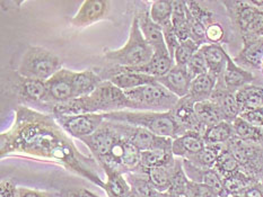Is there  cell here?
Returning a JSON list of instances; mask_svg holds the SVG:
<instances>
[{
  "label": "cell",
  "instance_id": "6da1fadb",
  "mask_svg": "<svg viewBox=\"0 0 263 197\" xmlns=\"http://www.w3.org/2000/svg\"><path fill=\"white\" fill-rule=\"evenodd\" d=\"M15 151L59 161L103 185L87 167L93 160L78 151L64 128L49 115L26 107L18 108L14 125L2 134V156Z\"/></svg>",
  "mask_w": 263,
  "mask_h": 197
},
{
  "label": "cell",
  "instance_id": "7a4b0ae2",
  "mask_svg": "<svg viewBox=\"0 0 263 197\" xmlns=\"http://www.w3.org/2000/svg\"><path fill=\"white\" fill-rule=\"evenodd\" d=\"M88 146L101 165L134 169L140 165L141 152L119 131L111 121H104L89 137L81 139Z\"/></svg>",
  "mask_w": 263,
  "mask_h": 197
},
{
  "label": "cell",
  "instance_id": "3957f363",
  "mask_svg": "<svg viewBox=\"0 0 263 197\" xmlns=\"http://www.w3.org/2000/svg\"><path fill=\"white\" fill-rule=\"evenodd\" d=\"M105 115V121L118 122L129 124V125L137 126L148 129L158 137L171 138L175 140L185 132L179 126L174 120L171 112L159 113L151 111H119L113 113H107Z\"/></svg>",
  "mask_w": 263,
  "mask_h": 197
},
{
  "label": "cell",
  "instance_id": "277c9868",
  "mask_svg": "<svg viewBox=\"0 0 263 197\" xmlns=\"http://www.w3.org/2000/svg\"><path fill=\"white\" fill-rule=\"evenodd\" d=\"M154 56V50L147 43L140 31L137 16L130 27L129 38L121 49L106 51L105 59L120 67H139L148 63Z\"/></svg>",
  "mask_w": 263,
  "mask_h": 197
},
{
  "label": "cell",
  "instance_id": "5b68a950",
  "mask_svg": "<svg viewBox=\"0 0 263 197\" xmlns=\"http://www.w3.org/2000/svg\"><path fill=\"white\" fill-rule=\"evenodd\" d=\"M62 61L49 50L30 47L24 53L17 72L26 79L47 81L62 69Z\"/></svg>",
  "mask_w": 263,
  "mask_h": 197
},
{
  "label": "cell",
  "instance_id": "8992f818",
  "mask_svg": "<svg viewBox=\"0 0 263 197\" xmlns=\"http://www.w3.org/2000/svg\"><path fill=\"white\" fill-rule=\"evenodd\" d=\"M124 93L134 103L135 111L171 112L180 99L159 82L127 90Z\"/></svg>",
  "mask_w": 263,
  "mask_h": 197
},
{
  "label": "cell",
  "instance_id": "52a82bcc",
  "mask_svg": "<svg viewBox=\"0 0 263 197\" xmlns=\"http://www.w3.org/2000/svg\"><path fill=\"white\" fill-rule=\"evenodd\" d=\"M114 125L140 152L152 150L172 151L173 139L158 137L148 129L129 125V124L113 122ZM173 152V151H172Z\"/></svg>",
  "mask_w": 263,
  "mask_h": 197
},
{
  "label": "cell",
  "instance_id": "ba28073f",
  "mask_svg": "<svg viewBox=\"0 0 263 197\" xmlns=\"http://www.w3.org/2000/svg\"><path fill=\"white\" fill-rule=\"evenodd\" d=\"M55 118L65 132L81 140L95 133L104 123L105 115L101 113V114L55 116Z\"/></svg>",
  "mask_w": 263,
  "mask_h": 197
},
{
  "label": "cell",
  "instance_id": "9c48e42d",
  "mask_svg": "<svg viewBox=\"0 0 263 197\" xmlns=\"http://www.w3.org/2000/svg\"><path fill=\"white\" fill-rule=\"evenodd\" d=\"M75 71L61 69L45 81L47 84V96L44 101L51 104H61L73 99L72 76Z\"/></svg>",
  "mask_w": 263,
  "mask_h": 197
},
{
  "label": "cell",
  "instance_id": "30bf717a",
  "mask_svg": "<svg viewBox=\"0 0 263 197\" xmlns=\"http://www.w3.org/2000/svg\"><path fill=\"white\" fill-rule=\"evenodd\" d=\"M108 72H111L110 76L107 77L108 81L116 84L118 88L122 89L123 92L157 82V79L155 77L129 70L125 67L116 65V68H113Z\"/></svg>",
  "mask_w": 263,
  "mask_h": 197
},
{
  "label": "cell",
  "instance_id": "8fae6325",
  "mask_svg": "<svg viewBox=\"0 0 263 197\" xmlns=\"http://www.w3.org/2000/svg\"><path fill=\"white\" fill-rule=\"evenodd\" d=\"M253 80V73H251L250 71L244 70L241 67H238L230 56L227 61L226 69L224 73L218 78V80H217L216 87L225 89L227 92L235 94L237 90L248 86V84H250Z\"/></svg>",
  "mask_w": 263,
  "mask_h": 197
},
{
  "label": "cell",
  "instance_id": "7c38bea8",
  "mask_svg": "<svg viewBox=\"0 0 263 197\" xmlns=\"http://www.w3.org/2000/svg\"><path fill=\"white\" fill-rule=\"evenodd\" d=\"M194 105H196L194 100L190 96H186V97L179 99L171 113H172L175 122L179 124V126L185 133L189 131H193L203 134L204 129L200 125L198 121L196 112H194Z\"/></svg>",
  "mask_w": 263,
  "mask_h": 197
},
{
  "label": "cell",
  "instance_id": "4fadbf2b",
  "mask_svg": "<svg viewBox=\"0 0 263 197\" xmlns=\"http://www.w3.org/2000/svg\"><path fill=\"white\" fill-rule=\"evenodd\" d=\"M157 82H159L174 94L176 97L183 98L190 94V87L192 82V78L189 75L185 67L174 65L166 75L157 78Z\"/></svg>",
  "mask_w": 263,
  "mask_h": 197
},
{
  "label": "cell",
  "instance_id": "5bb4252c",
  "mask_svg": "<svg viewBox=\"0 0 263 197\" xmlns=\"http://www.w3.org/2000/svg\"><path fill=\"white\" fill-rule=\"evenodd\" d=\"M137 18H138L142 35H144L147 43L153 48L154 54L170 53L166 44H165L162 27L156 24L155 21H153L151 15L144 13L137 16Z\"/></svg>",
  "mask_w": 263,
  "mask_h": 197
},
{
  "label": "cell",
  "instance_id": "9a60e30c",
  "mask_svg": "<svg viewBox=\"0 0 263 197\" xmlns=\"http://www.w3.org/2000/svg\"><path fill=\"white\" fill-rule=\"evenodd\" d=\"M107 6L108 3L103 2V0H86L82 4L77 14L72 17L71 24L83 27L100 20L103 18V16H105Z\"/></svg>",
  "mask_w": 263,
  "mask_h": 197
},
{
  "label": "cell",
  "instance_id": "2e32d148",
  "mask_svg": "<svg viewBox=\"0 0 263 197\" xmlns=\"http://www.w3.org/2000/svg\"><path fill=\"white\" fill-rule=\"evenodd\" d=\"M204 146L205 142L202 134L189 131L185 134L173 140L172 151L174 156L183 157L185 159H189V158L196 156L200 151H202Z\"/></svg>",
  "mask_w": 263,
  "mask_h": 197
},
{
  "label": "cell",
  "instance_id": "e0dca14e",
  "mask_svg": "<svg viewBox=\"0 0 263 197\" xmlns=\"http://www.w3.org/2000/svg\"><path fill=\"white\" fill-rule=\"evenodd\" d=\"M244 48L236 56L235 61L254 69H260L263 64V37L248 36L243 37Z\"/></svg>",
  "mask_w": 263,
  "mask_h": 197
},
{
  "label": "cell",
  "instance_id": "ac0fdd59",
  "mask_svg": "<svg viewBox=\"0 0 263 197\" xmlns=\"http://www.w3.org/2000/svg\"><path fill=\"white\" fill-rule=\"evenodd\" d=\"M200 50H201L205 61H207L209 73L219 78L226 69L230 55L226 53V51L220 44H204L200 48Z\"/></svg>",
  "mask_w": 263,
  "mask_h": 197
},
{
  "label": "cell",
  "instance_id": "d6986e66",
  "mask_svg": "<svg viewBox=\"0 0 263 197\" xmlns=\"http://www.w3.org/2000/svg\"><path fill=\"white\" fill-rule=\"evenodd\" d=\"M210 99L214 100L218 105L222 118L226 122L233 123L239 116V114H241V110H239L236 101L235 94L216 87Z\"/></svg>",
  "mask_w": 263,
  "mask_h": 197
},
{
  "label": "cell",
  "instance_id": "ffe728a7",
  "mask_svg": "<svg viewBox=\"0 0 263 197\" xmlns=\"http://www.w3.org/2000/svg\"><path fill=\"white\" fill-rule=\"evenodd\" d=\"M103 82V78L93 70L73 72L72 90L73 98L90 95Z\"/></svg>",
  "mask_w": 263,
  "mask_h": 197
},
{
  "label": "cell",
  "instance_id": "44dd1931",
  "mask_svg": "<svg viewBox=\"0 0 263 197\" xmlns=\"http://www.w3.org/2000/svg\"><path fill=\"white\" fill-rule=\"evenodd\" d=\"M174 65H175V62L172 59V56L170 55V53H162V54H154L153 59L144 65L134 67V68L125 67V68H128L129 70L155 77L157 79L166 75V73L172 69Z\"/></svg>",
  "mask_w": 263,
  "mask_h": 197
},
{
  "label": "cell",
  "instance_id": "7402d4cb",
  "mask_svg": "<svg viewBox=\"0 0 263 197\" xmlns=\"http://www.w3.org/2000/svg\"><path fill=\"white\" fill-rule=\"evenodd\" d=\"M172 24L180 42L187 41L190 38V10L185 2H172Z\"/></svg>",
  "mask_w": 263,
  "mask_h": 197
},
{
  "label": "cell",
  "instance_id": "603a6c76",
  "mask_svg": "<svg viewBox=\"0 0 263 197\" xmlns=\"http://www.w3.org/2000/svg\"><path fill=\"white\" fill-rule=\"evenodd\" d=\"M217 80L218 78L209 72L194 78L191 82L189 96L194 100V103L209 100L214 94Z\"/></svg>",
  "mask_w": 263,
  "mask_h": 197
},
{
  "label": "cell",
  "instance_id": "cb8c5ba5",
  "mask_svg": "<svg viewBox=\"0 0 263 197\" xmlns=\"http://www.w3.org/2000/svg\"><path fill=\"white\" fill-rule=\"evenodd\" d=\"M235 98L241 113L263 107V87L248 84L235 93ZM241 115V114H239Z\"/></svg>",
  "mask_w": 263,
  "mask_h": 197
},
{
  "label": "cell",
  "instance_id": "d4e9b609",
  "mask_svg": "<svg viewBox=\"0 0 263 197\" xmlns=\"http://www.w3.org/2000/svg\"><path fill=\"white\" fill-rule=\"evenodd\" d=\"M194 112H196L200 125L203 127L204 131L208 127L214 126L216 124L224 121L218 105L211 99L196 103V105H194Z\"/></svg>",
  "mask_w": 263,
  "mask_h": 197
},
{
  "label": "cell",
  "instance_id": "484cf974",
  "mask_svg": "<svg viewBox=\"0 0 263 197\" xmlns=\"http://www.w3.org/2000/svg\"><path fill=\"white\" fill-rule=\"evenodd\" d=\"M173 152L166 150H152L142 151L140 154V167L144 169H151L156 167H165L172 169L175 160L173 159Z\"/></svg>",
  "mask_w": 263,
  "mask_h": 197
},
{
  "label": "cell",
  "instance_id": "4316f807",
  "mask_svg": "<svg viewBox=\"0 0 263 197\" xmlns=\"http://www.w3.org/2000/svg\"><path fill=\"white\" fill-rule=\"evenodd\" d=\"M233 128H234V137L244 141V142L262 145L263 127L251 125V124L245 122L243 118L238 116L236 120L233 122Z\"/></svg>",
  "mask_w": 263,
  "mask_h": 197
},
{
  "label": "cell",
  "instance_id": "83f0119b",
  "mask_svg": "<svg viewBox=\"0 0 263 197\" xmlns=\"http://www.w3.org/2000/svg\"><path fill=\"white\" fill-rule=\"evenodd\" d=\"M254 183L258 182L254 178L249 176L247 172H244L242 169L237 172L233 173L232 176L222 179V184H224L227 197L242 195L243 191Z\"/></svg>",
  "mask_w": 263,
  "mask_h": 197
},
{
  "label": "cell",
  "instance_id": "f1b7e54d",
  "mask_svg": "<svg viewBox=\"0 0 263 197\" xmlns=\"http://www.w3.org/2000/svg\"><path fill=\"white\" fill-rule=\"evenodd\" d=\"M202 137L205 144H226L234 137L233 123L222 121L208 127Z\"/></svg>",
  "mask_w": 263,
  "mask_h": 197
},
{
  "label": "cell",
  "instance_id": "f546056e",
  "mask_svg": "<svg viewBox=\"0 0 263 197\" xmlns=\"http://www.w3.org/2000/svg\"><path fill=\"white\" fill-rule=\"evenodd\" d=\"M224 148L225 144H205L202 151H200L196 156L189 158L187 160L199 168L214 169L220 152Z\"/></svg>",
  "mask_w": 263,
  "mask_h": 197
},
{
  "label": "cell",
  "instance_id": "4dcf8cb0",
  "mask_svg": "<svg viewBox=\"0 0 263 197\" xmlns=\"http://www.w3.org/2000/svg\"><path fill=\"white\" fill-rule=\"evenodd\" d=\"M102 167L104 168L105 172L107 173V183L105 186V189L107 190L108 196L128 197L130 194V189L121 174L119 173V171L106 165H102Z\"/></svg>",
  "mask_w": 263,
  "mask_h": 197
},
{
  "label": "cell",
  "instance_id": "1f68e13d",
  "mask_svg": "<svg viewBox=\"0 0 263 197\" xmlns=\"http://www.w3.org/2000/svg\"><path fill=\"white\" fill-rule=\"evenodd\" d=\"M189 182H190V179H187L184 168H183V162L179 160L175 161L173 168L171 169V187L168 189L170 195L185 196Z\"/></svg>",
  "mask_w": 263,
  "mask_h": 197
},
{
  "label": "cell",
  "instance_id": "d6a6232c",
  "mask_svg": "<svg viewBox=\"0 0 263 197\" xmlns=\"http://www.w3.org/2000/svg\"><path fill=\"white\" fill-rule=\"evenodd\" d=\"M241 169L242 168L239 166V163L231 154V151L227 149V146L225 144V148L220 152L218 160H217L216 165L214 167V170L219 174L221 179H225L227 177L232 176L233 173L241 170Z\"/></svg>",
  "mask_w": 263,
  "mask_h": 197
},
{
  "label": "cell",
  "instance_id": "836d02e7",
  "mask_svg": "<svg viewBox=\"0 0 263 197\" xmlns=\"http://www.w3.org/2000/svg\"><path fill=\"white\" fill-rule=\"evenodd\" d=\"M20 90L23 97L32 101H44L45 96H47V84H45V81L36 80V79L23 78Z\"/></svg>",
  "mask_w": 263,
  "mask_h": 197
},
{
  "label": "cell",
  "instance_id": "e575fe53",
  "mask_svg": "<svg viewBox=\"0 0 263 197\" xmlns=\"http://www.w3.org/2000/svg\"><path fill=\"white\" fill-rule=\"evenodd\" d=\"M148 174V180L153 187L158 191L168 190L171 187V170L165 167H156L145 169Z\"/></svg>",
  "mask_w": 263,
  "mask_h": 197
},
{
  "label": "cell",
  "instance_id": "d590c367",
  "mask_svg": "<svg viewBox=\"0 0 263 197\" xmlns=\"http://www.w3.org/2000/svg\"><path fill=\"white\" fill-rule=\"evenodd\" d=\"M173 13V3L166 0H156L151 6V18L161 26L164 23L171 20Z\"/></svg>",
  "mask_w": 263,
  "mask_h": 197
},
{
  "label": "cell",
  "instance_id": "8d00e7d4",
  "mask_svg": "<svg viewBox=\"0 0 263 197\" xmlns=\"http://www.w3.org/2000/svg\"><path fill=\"white\" fill-rule=\"evenodd\" d=\"M200 48L201 47H200L199 44L193 42L190 38H189L187 41L182 42L180 44V47L175 51V54H174L175 64L180 67H186L189 61H190L192 56L198 52Z\"/></svg>",
  "mask_w": 263,
  "mask_h": 197
},
{
  "label": "cell",
  "instance_id": "74e56055",
  "mask_svg": "<svg viewBox=\"0 0 263 197\" xmlns=\"http://www.w3.org/2000/svg\"><path fill=\"white\" fill-rule=\"evenodd\" d=\"M185 68L189 72V75H190V77L192 78V80L194 78L209 72L207 61H205V58L203 53L201 52V50H199L198 52L192 56Z\"/></svg>",
  "mask_w": 263,
  "mask_h": 197
},
{
  "label": "cell",
  "instance_id": "f35d334b",
  "mask_svg": "<svg viewBox=\"0 0 263 197\" xmlns=\"http://www.w3.org/2000/svg\"><path fill=\"white\" fill-rule=\"evenodd\" d=\"M189 10H190L191 15L193 16L194 19H197L199 23L205 27H208L209 25L214 24V14L211 13L210 10L205 9L200 6L199 3L197 2H185Z\"/></svg>",
  "mask_w": 263,
  "mask_h": 197
},
{
  "label": "cell",
  "instance_id": "ab89813d",
  "mask_svg": "<svg viewBox=\"0 0 263 197\" xmlns=\"http://www.w3.org/2000/svg\"><path fill=\"white\" fill-rule=\"evenodd\" d=\"M162 31H163V35H164V39H165V44H166L167 50L170 52V55L172 56V59L174 60V54L175 51L177 50V48L180 47V39L177 37L175 30L172 24V20H167L166 23L161 25Z\"/></svg>",
  "mask_w": 263,
  "mask_h": 197
},
{
  "label": "cell",
  "instance_id": "60d3db41",
  "mask_svg": "<svg viewBox=\"0 0 263 197\" xmlns=\"http://www.w3.org/2000/svg\"><path fill=\"white\" fill-rule=\"evenodd\" d=\"M185 197H218V195L207 185L190 180L186 187Z\"/></svg>",
  "mask_w": 263,
  "mask_h": 197
},
{
  "label": "cell",
  "instance_id": "b9f144b4",
  "mask_svg": "<svg viewBox=\"0 0 263 197\" xmlns=\"http://www.w3.org/2000/svg\"><path fill=\"white\" fill-rule=\"evenodd\" d=\"M224 28L218 23H214L207 27L205 37H207V42H210V44H219L224 38Z\"/></svg>",
  "mask_w": 263,
  "mask_h": 197
},
{
  "label": "cell",
  "instance_id": "7bdbcfd3",
  "mask_svg": "<svg viewBox=\"0 0 263 197\" xmlns=\"http://www.w3.org/2000/svg\"><path fill=\"white\" fill-rule=\"evenodd\" d=\"M239 117L243 118L245 122H248L249 124L253 126H258V127H263V111L262 107L261 108H256V110H251V111H245L241 113Z\"/></svg>",
  "mask_w": 263,
  "mask_h": 197
},
{
  "label": "cell",
  "instance_id": "ee69618b",
  "mask_svg": "<svg viewBox=\"0 0 263 197\" xmlns=\"http://www.w3.org/2000/svg\"><path fill=\"white\" fill-rule=\"evenodd\" d=\"M134 188L138 197H156L155 188L153 187V185L149 183V180H148V182L142 179L135 180Z\"/></svg>",
  "mask_w": 263,
  "mask_h": 197
},
{
  "label": "cell",
  "instance_id": "f6af8a7d",
  "mask_svg": "<svg viewBox=\"0 0 263 197\" xmlns=\"http://www.w3.org/2000/svg\"><path fill=\"white\" fill-rule=\"evenodd\" d=\"M242 197H263V186L260 182L254 183L253 185H251L250 187L245 189L242 195H239Z\"/></svg>",
  "mask_w": 263,
  "mask_h": 197
},
{
  "label": "cell",
  "instance_id": "bcb514c9",
  "mask_svg": "<svg viewBox=\"0 0 263 197\" xmlns=\"http://www.w3.org/2000/svg\"><path fill=\"white\" fill-rule=\"evenodd\" d=\"M16 189L14 185L9 182H4L2 184V197H15Z\"/></svg>",
  "mask_w": 263,
  "mask_h": 197
},
{
  "label": "cell",
  "instance_id": "7dc6e473",
  "mask_svg": "<svg viewBox=\"0 0 263 197\" xmlns=\"http://www.w3.org/2000/svg\"><path fill=\"white\" fill-rule=\"evenodd\" d=\"M20 197H47L44 194L36 193V191L27 190V189H20L18 190Z\"/></svg>",
  "mask_w": 263,
  "mask_h": 197
},
{
  "label": "cell",
  "instance_id": "c3c4849f",
  "mask_svg": "<svg viewBox=\"0 0 263 197\" xmlns=\"http://www.w3.org/2000/svg\"><path fill=\"white\" fill-rule=\"evenodd\" d=\"M68 197H96V196L91 195L86 190H79V191H73V193L68 195Z\"/></svg>",
  "mask_w": 263,
  "mask_h": 197
},
{
  "label": "cell",
  "instance_id": "681fc988",
  "mask_svg": "<svg viewBox=\"0 0 263 197\" xmlns=\"http://www.w3.org/2000/svg\"><path fill=\"white\" fill-rule=\"evenodd\" d=\"M233 197H242V196H239V195H237V196H233Z\"/></svg>",
  "mask_w": 263,
  "mask_h": 197
},
{
  "label": "cell",
  "instance_id": "f907efd6",
  "mask_svg": "<svg viewBox=\"0 0 263 197\" xmlns=\"http://www.w3.org/2000/svg\"><path fill=\"white\" fill-rule=\"evenodd\" d=\"M261 184H262V186H263V182H261Z\"/></svg>",
  "mask_w": 263,
  "mask_h": 197
},
{
  "label": "cell",
  "instance_id": "816d5d0a",
  "mask_svg": "<svg viewBox=\"0 0 263 197\" xmlns=\"http://www.w3.org/2000/svg\"><path fill=\"white\" fill-rule=\"evenodd\" d=\"M262 69H263V64H262Z\"/></svg>",
  "mask_w": 263,
  "mask_h": 197
},
{
  "label": "cell",
  "instance_id": "f5cc1de1",
  "mask_svg": "<svg viewBox=\"0 0 263 197\" xmlns=\"http://www.w3.org/2000/svg\"><path fill=\"white\" fill-rule=\"evenodd\" d=\"M262 111H263V107H262Z\"/></svg>",
  "mask_w": 263,
  "mask_h": 197
}]
</instances>
